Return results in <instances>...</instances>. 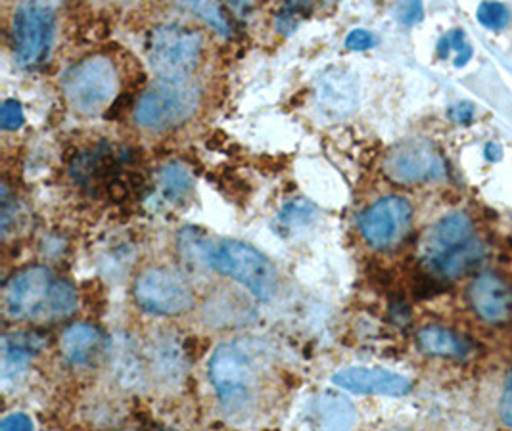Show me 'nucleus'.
Instances as JSON below:
<instances>
[{"label": "nucleus", "mask_w": 512, "mask_h": 431, "mask_svg": "<svg viewBox=\"0 0 512 431\" xmlns=\"http://www.w3.org/2000/svg\"><path fill=\"white\" fill-rule=\"evenodd\" d=\"M484 253L474 221L463 211L445 215L422 242V263L438 280H457L472 273L482 263Z\"/></svg>", "instance_id": "nucleus-1"}, {"label": "nucleus", "mask_w": 512, "mask_h": 431, "mask_svg": "<svg viewBox=\"0 0 512 431\" xmlns=\"http://www.w3.org/2000/svg\"><path fill=\"white\" fill-rule=\"evenodd\" d=\"M210 382L223 410L231 416L254 407L261 384V364L246 343H223L211 355Z\"/></svg>", "instance_id": "nucleus-2"}, {"label": "nucleus", "mask_w": 512, "mask_h": 431, "mask_svg": "<svg viewBox=\"0 0 512 431\" xmlns=\"http://www.w3.org/2000/svg\"><path fill=\"white\" fill-rule=\"evenodd\" d=\"M206 265L244 286L259 301H271L279 290V274L275 265L250 244L223 240L211 244Z\"/></svg>", "instance_id": "nucleus-3"}, {"label": "nucleus", "mask_w": 512, "mask_h": 431, "mask_svg": "<svg viewBox=\"0 0 512 431\" xmlns=\"http://www.w3.org/2000/svg\"><path fill=\"white\" fill-rule=\"evenodd\" d=\"M200 91L188 79H165L158 77L135 108V121L148 131L175 129L198 110Z\"/></svg>", "instance_id": "nucleus-4"}, {"label": "nucleus", "mask_w": 512, "mask_h": 431, "mask_svg": "<svg viewBox=\"0 0 512 431\" xmlns=\"http://www.w3.org/2000/svg\"><path fill=\"white\" fill-rule=\"evenodd\" d=\"M204 39L196 29L181 23H163L150 31L146 41L148 64L165 79H188L198 68Z\"/></svg>", "instance_id": "nucleus-5"}, {"label": "nucleus", "mask_w": 512, "mask_h": 431, "mask_svg": "<svg viewBox=\"0 0 512 431\" xmlns=\"http://www.w3.org/2000/svg\"><path fill=\"white\" fill-rule=\"evenodd\" d=\"M56 35V10L48 0H25L12 23L14 54L22 68L41 66L52 50Z\"/></svg>", "instance_id": "nucleus-6"}, {"label": "nucleus", "mask_w": 512, "mask_h": 431, "mask_svg": "<svg viewBox=\"0 0 512 431\" xmlns=\"http://www.w3.org/2000/svg\"><path fill=\"white\" fill-rule=\"evenodd\" d=\"M62 87L79 114H100L116 98L117 71L108 58H87L64 75Z\"/></svg>", "instance_id": "nucleus-7"}, {"label": "nucleus", "mask_w": 512, "mask_h": 431, "mask_svg": "<svg viewBox=\"0 0 512 431\" xmlns=\"http://www.w3.org/2000/svg\"><path fill=\"white\" fill-rule=\"evenodd\" d=\"M384 173L397 184H426L442 181L447 175V163L432 142L424 138H407L388 152Z\"/></svg>", "instance_id": "nucleus-8"}, {"label": "nucleus", "mask_w": 512, "mask_h": 431, "mask_svg": "<svg viewBox=\"0 0 512 431\" xmlns=\"http://www.w3.org/2000/svg\"><path fill=\"white\" fill-rule=\"evenodd\" d=\"M135 299L142 311L156 317H179L194 307V294L181 274L148 269L135 282Z\"/></svg>", "instance_id": "nucleus-9"}, {"label": "nucleus", "mask_w": 512, "mask_h": 431, "mask_svg": "<svg viewBox=\"0 0 512 431\" xmlns=\"http://www.w3.org/2000/svg\"><path fill=\"white\" fill-rule=\"evenodd\" d=\"M413 227V205L401 196H384L359 217V232L363 240L378 251L399 246Z\"/></svg>", "instance_id": "nucleus-10"}, {"label": "nucleus", "mask_w": 512, "mask_h": 431, "mask_svg": "<svg viewBox=\"0 0 512 431\" xmlns=\"http://www.w3.org/2000/svg\"><path fill=\"white\" fill-rule=\"evenodd\" d=\"M54 276L47 267H29L14 274L4 288V311L12 320L45 317Z\"/></svg>", "instance_id": "nucleus-11"}, {"label": "nucleus", "mask_w": 512, "mask_h": 431, "mask_svg": "<svg viewBox=\"0 0 512 431\" xmlns=\"http://www.w3.org/2000/svg\"><path fill=\"white\" fill-rule=\"evenodd\" d=\"M359 106V83L350 69L326 68L315 83V108L328 121H342Z\"/></svg>", "instance_id": "nucleus-12"}, {"label": "nucleus", "mask_w": 512, "mask_h": 431, "mask_svg": "<svg viewBox=\"0 0 512 431\" xmlns=\"http://www.w3.org/2000/svg\"><path fill=\"white\" fill-rule=\"evenodd\" d=\"M468 305L486 324L501 326L512 317L511 284L499 274L480 273L468 286Z\"/></svg>", "instance_id": "nucleus-13"}, {"label": "nucleus", "mask_w": 512, "mask_h": 431, "mask_svg": "<svg viewBox=\"0 0 512 431\" xmlns=\"http://www.w3.org/2000/svg\"><path fill=\"white\" fill-rule=\"evenodd\" d=\"M332 384L359 395L401 397L411 391L409 378L384 368H365V366H353V368L336 372L332 376Z\"/></svg>", "instance_id": "nucleus-14"}, {"label": "nucleus", "mask_w": 512, "mask_h": 431, "mask_svg": "<svg viewBox=\"0 0 512 431\" xmlns=\"http://www.w3.org/2000/svg\"><path fill=\"white\" fill-rule=\"evenodd\" d=\"M47 345L39 332H14L2 338V380L12 382Z\"/></svg>", "instance_id": "nucleus-15"}, {"label": "nucleus", "mask_w": 512, "mask_h": 431, "mask_svg": "<svg viewBox=\"0 0 512 431\" xmlns=\"http://www.w3.org/2000/svg\"><path fill=\"white\" fill-rule=\"evenodd\" d=\"M104 345L106 341L102 332L91 324H83V322L68 326L60 338L62 357L75 366L93 364L96 357L104 351Z\"/></svg>", "instance_id": "nucleus-16"}, {"label": "nucleus", "mask_w": 512, "mask_h": 431, "mask_svg": "<svg viewBox=\"0 0 512 431\" xmlns=\"http://www.w3.org/2000/svg\"><path fill=\"white\" fill-rule=\"evenodd\" d=\"M417 345L428 357L465 361L474 353V343L443 326H426L417 334Z\"/></svg>", "instance_id": "nucleus-17"}, {"label": "nucleus", "mask_w": 512, "mask_h": 431, "mask_svg": "<svg viewBox=\"0 0 512 431\" xmlns=\"http://www.w3.org/2000/svg\"><path fill=\"white\" fill-rule=\"evenodd\" d=\"M313 412L326 430H350L357 424L355 407L346 397L332 391H325L315 399Z\"/></svg>", "instance_id": "nucleus-18"}, {"label": "nucleus", "mask_w": 512, "mask_h": 431, "mask_svg": "<svg viewBox=\"0 0 512 431\" xmlns=\"http://www.w3.org/2000/svg\"><path fill=\"white\" fill-rule=\"evenodd\" d=\"M148 357H150L152 372L162 380L163 384H175L183 378L185 355L177 341L169 338L154 341Z\"/></svg>", "instance_id": "nucleus-19"}, {"label": "nucleus", "mask_w": 512, "mask_h": 431, "mask_svg": "<svg viewBox=\"0 0 512 431\" xmlns=\"http://www.w3.org/2000/svg\"><path fill=\"white\" fill-rule=\"evenodd\" d=\"M158 188L163 202L167 204H183L194 188V179L190 169L179 161H171L163 165L158 173Z\"/></svg>", "instance_id": "nucleus-20"}, {"label": "nucleus", "mask_w": 512, "mask_h": 431, "mask_svg": "<svg viewBox=\"0 0 512 431\" xmlns=\"http://www.w3.org/2000/svg\"><path fill=\"white\" fill-rule=\"evenodd\" d=\"M110 353H112V370L121 386L139 387L140 384H144V368L131 341L123 338L114 340Z\"/></svg>", "instance_id": "nucleus-21"}, {"label": "nucleus", "mask_w": 512, "mask_h": 431, "mask_svg": "<svg viewBox=\"0 0 512 431\" xmlns=\"http://www.w3.org/2000/svg\"><path fill=\"white\" fill-rule=\"evenodd\" d=\"M183 4L190 12H194L198 18L208 23L213 31H217L223 37H231L233 23L219 0H183Z\"/></svg>", "instance_id": "nucleus-22"}, {"label": "nucleus", "mask_w": 512, "mask_h": 431, "mask_svg": "<svg viewBox=\"0 0 512 431\" xmlns=\"http://www.w3.org/2000/svg\"><path fill=\"white\" fill-rule=\"evenodd\" d=\"M77 309L75 288L66 280H54L48 297L47 318H66Z\"/></svg>", "instance_id": "nucleus-23"}, {"label": "nucleus", "mask_w": 512, "mask_h": 431, "mask_svg": "<svg viewBox=\"0 0 512 431\" xmlns=\"http://www.w3.org/2000/svg\"><path fill=\"white\" fill-rule=\"evenodd\" d=\"M511 10L499 0H484L476 10V20L489 31H503L511 23Z\"/></svg>", "instance_id": "nucleus-24"}, {"label": "nucleus", "mask_w": 512, "mask_h": 431, "mask_svg": "<svg viewBox=\"0 0 512 431\" xmlns=\"http://www.w3.org/2000/svg\"><path fill=\"white\" fill-rule=\"evenodd\" d=\"M451 54H455V66L457 68H463L466 66L468 62H470V58H472V46L468 45V41H466V35L461 31V29H453V31H449L447 35H443L442 39H440V43H438V56L440 58H449Z\"/></svg>", "instance_id": "nucleus-25"}, {"label": "nucleus", "mask_w": 512, "mask_h": 431, "mask_svg": "<svg viewBox=\"0 0 512 431\" xmlns=\"http://www.w3.org/2000/svg\"><path fill=\"white\" fill-rule=\"evenodd\" d=\"M315 217H317L315 205L300 202V200L286 205V207L280 211V223L286 228L305 227V225H309Z\"/></svg>", "instance_id": "nucleus-26"}, {"label": "nucleus", "mask_w": 512, "mask_h": 431, "mask_svg": "<svg viewBox=\"0 0 512 431\" xmlns=\"http://www.w3.org/2000/svg\"><path fill=\"white\" fill-rule=\"evenodd\" d=\"M397 22L403 27H415L424 18L422 0H396Z\"/></svg>", "instance_id": "nucleus-27"}, {"label": "nucleus", "mask_w": 512, "mask_h": 431, "mask_svg": "<svg viewBox=\"0 0 512 431\" xmlns=\"http://www.w3.org/2000/svg\"><path fill=\"white\" fill-rule=\"evenodd\" d=\"M25 123L24 108L18 100L10 98L2 102L0 108V125L4 131H18Z\"/></svg>", "instance_id": "nucleus-28"}, {"label": "nucleus", "mask_w": 512, "mask_h": 431, "mask_svg": "<svg viewBox=\"0 0 512 431\" xmlns=\"http://www.w3.org/2000/svg\"><path fill=\"white\" fill-rule=\"evenodd\" d=\"M376 43H378V39H376V35H374L373 31H367V29H353V31L348 33L344 45H346L348 50L361 52V50L374 48Z\"/></svg>", "instance_id": "nucleus-29"}, {"label": "nucleus", "mask_w": 512, "mask_h": 431, "mask_svg": "<svg viewBox=\"0 0 512 431\" xmlns=\"http://www.w3.org/2000/svg\"><path fill=\"white\" fill-rule=\"evenodd\" d=\"M302 23V10L288 6L277 16V29L282 35H292Z\"/></svg>", "instance_id": "nucleus-30"}, {"label": "nucleus", "mask_w": 512, "mask_h": 431, "mask_svg": "<svg viewBox=\"0 0 512 431\" xmlns=\"http://www.w3.org/2000/svg\"><path fill=\"white\" fill-rule=\"evenodd\" d=\"M447 115L457 125H470L474 121V117H476V108L470 102H457V104H453L449 108Z\"/></svg>", "instance_id": "nucleus-31"}, {"label": "nucleus", "mask_w": 512, "mask_h": 431, "mask_svg": "<svg viewBox=\"0 0 512 431\" xmlns=\"http://www.w3.org/2000/svg\"><path fill=\"white\" fill-rule=\"evenodd\" d=\"M499 416L507 428H512V374L505 382V389L499 403Z\"/></svg>", "instance_id": "nucleus-32"}, {"label": "nucleus", "mask_w": 512, "mask_h": 431, "mask_svg": "<svg viewBox=\"0 0 512 431\" xmlns=\"http://www.w3.org/2000/svg\"><path fill=\"white\" fill-rule=\"evenodd\" d=\"M0 430H33V420H31L27 414H22V412H14V414L6 416V418L0 422Z\"/></svg>", "instance_id": "nucleus-33"}, {"label": "nucleus", "mask_w": 512, "mask_h": 431, "mask_svg": "<svg viewBox=\"0 0 512 431\" xmlns=\"http://www.w3.org/2000/svg\"><path fill=\"white\" fill-rule=\"evenodd\" d=\"M292 8H298V10H305V8H311V6H315V4H321V2H326V0H286Z\"/></svg>", "instance_id": "nucleus-34"}, {"label": "nucleus", "mask_w": 512, "mask_h": 431, "mask_svg": "<svg viewBox=\"0 0 512 431\" xmlns=\"http://www.w3.org/2000/svg\"><path fill=\"white\" fill-rule=\"evenodd\" d=\"M486 158L491 159V161L501 158V148L491 142V144L486 146Z\"/></svg>", "instance_id": "nucleus-35"}]
</instances>
